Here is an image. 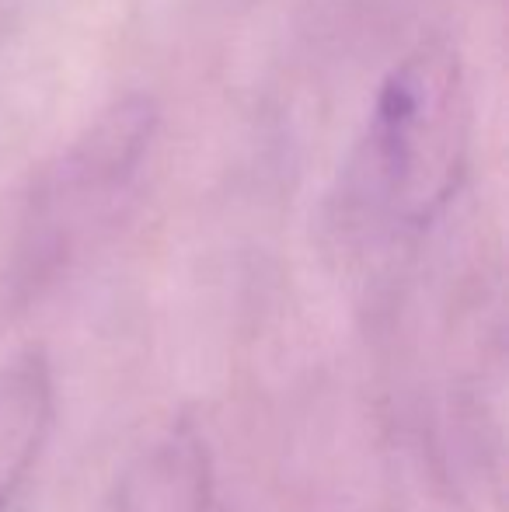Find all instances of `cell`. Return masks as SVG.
Instances as JSON below:
<instances>
[{
  "label": "cell",
  "mask_w": 509,
  "mask_h": 512,
  "mask_svg": "<svg viewBox=\"0 0 509 512\" xmlns=\"http://www.w3.org/2000/svg\"><path fill=\"white\" fill-rule=\"evenodd\" d=\"M468 154V98L457 53L440 39L419 42L377 91L363 140L349 161V227L405 241L454 199Z\"/></svg>",
  "instance_id": "6da1fadb"
},
{
  "label": "cell",
  "mask_w": 509,
  "mask_h": 512,
  "mask_svg": "<svg viewBox=\"0 0 509 512\" xmlns=\"http://www.w3.org/2000/svg\"><path fill=\"white\" fill-rule=\"evenodd\" d=\"M157 129V108L150 98H119L70 143L42 182L32 220V258L56 262L74 234V223L105 206L136 175Z\"/></svg>",
  "instance_id": "7a4b0ae2"
},
{
  "label": "cell",
  "mask_w": 509,
  "mask_h": 512,
  "mask_svg": "<svg viewBox=\"0 0 509 512\" xmlns=\"http://www.w3.org/2000/svg\"><path fill=\"white\" fill-rule=\"evenodd\" d=\"M213 460L189 422H175L123 471L116 512H210Z\"/></svg>",
  "instance_id": "3957f363"
},
{
  "label": "cell",
  "mask_w": 509,
  "mask_h": 512,
  "mask_svg": "<svg viewBox=\"0 0 509 512\" xmlns=\"http://www.w3.org/2000/svg\"><path fill=\"white\" fill-rule=\"evenodd\" d=\"M53 405V370L42 349H25L0 366V512L46 446Z\"/></svg>",
  "instance_id": "277c9868"
}]
</instances>
